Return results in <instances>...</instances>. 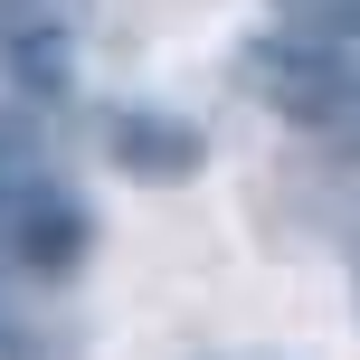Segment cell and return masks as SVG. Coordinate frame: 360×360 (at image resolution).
<instances>
[{"instance_id": "1", "label": "cell", "mask_w": 360, "mask_h": 360, "mask_svg": "<svg viewBox=\"0 0 360 360\" xmlns=\"http://www.w3.org/2000/svg\"><path fill=\"white\" fill-rule=\"evenodd\" d=\"M237 86L256 95L266 114H285L294 133L351 152L360 162V48H323V38H256L237 48Z\"/></svg>"}, {"instance_id": "4", "label": "cell", "mask_w": 360, "mask_h": 360, "mask_svg": "<svg viewBox=\"0 0 360 360\" xmlns=\"http://www.w3.org/2000/svg\"><path fill=\"white\" fill-rule=\"evenodd\" d=\"M275 19L323 48H360V0H275Z\"/></svg>"}, {"instance_id": "3", "label": "cell", "mask_w": 360, "mask_h": 360, "mask_svg": "<svg viewBox=\"0 0 360 360\" xmlns=\"http://www.w3.org/2000/svg\"><path fill=\"white\" fill-rule=\"evenodd\" d=\"M105 152L124 162V180H190L209 162L199 124H180L171 105H114L105 114Z\"/></svg>"}, {"instance_id": "2", "label": "cell", "mask_w": 360, "mask_h": 360, "mask_svg": "<svg viewBox=\"0 0 360 360\" xmlns=\"http://www.w3.org/2000/svg\"><path fill=\"white\" fill-rule=\"evenodd\" d=\"M95 256V209L38 171H0V285H57Z\"/></svg>"}, {"instance_id": "6", "label": "cell", "mask_w": 360, "mask_h": 360, "mask_svg": "<svg viewBox=\"0 0 360 360\" xmlns=\"http://www.w3.org/2000/svg\"><path fill=\"white\" fill-rule=\"evenodd\" d=\"M351 266H360V237H351Z\"/></svg>"}, {"instance_id": "7", "label": "cell", "mask_w": 360, "mask_h": 360, "mask_svg": "<svg viewBox=\"0 0 360 360\" xmlns=\"http://www.w3.org/2000/svg\"><path fill=\"white\" fill-rule=\"evenodd\" d=\"M0 86H10V67H0Z\"/></svg>"}, {"instance_id": "5", "label": "cell", "mask_w": 360, "mask_h": 360, "mask_svg": "<svg viewBox=\"0 0 360 360\" xmlns=\"http://www.w3.org/2000/svg\"><path fill=\"white\" fill-rule=\"evenodd\" d=\"M0 360H67V351H57L48 332L29 323V313H10V304H0Z\"/></svg>"}]
</instances>
